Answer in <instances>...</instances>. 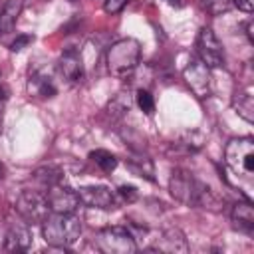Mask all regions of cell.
Listing matches in <instances>:
<instances>
[{"instance_id": "20", "label": "cell", "mask_w": 254, "mask_h": 254, "mask_svg": "<svg viewBox=\"0 0 254 254\" xmlns=\"http://www.w3.org/2000/svg\"><path fill=\"white\" fill-rule=\"evenodd\" d=\"M89 159L103 171V173H111V171H115L117 169V157L113 155V153H109V151H105V149H95V151H91L89 153Z\"/></svg>"}, {"instance_id": "24", "label": "cell", "mask_w": 254, "mask_h": 254, "mask_svg": "<svg viewBox=\"0 0 254 254\" xmlns=\"http://www.w3.org/2000/svg\"><path fill=\"white\" fill-rule=\"evenodd\" d=\"M135 99H137V105H139V109H141L143 113L151 115V113L155 111V99H153V95H151L147 89H139L137 95H135Z\"/></svg>"}, {"instance_id": "6", "label": "cell", "mask_w": 254, "mask_h": 254, "mask_svg": "<svg viewBox=\"0 0 254 254\" xmlns=\"http://www.w3.org/2000/svg\"><path fill=\"white\" fill-rule=\"evenodd\" d=\"M16 210L26 222L36 224V222H42L48 216L50 206H48V198H46L44 192L24 189L16 198Z\"/></svg>"}, {"instance_id": "13", "label": "cell", "mask_w": 254, "mask_h": 254, "mask_svg": "<svg viewBox=\"0 0 254 254\" xmlns=\"http://www.w3.org/2000/svg\"><path fill=\"white\" fill-rule=\"evenodd\" d=\"M32 244V232L26 224H12L4 236V250L8 252H24Z\"/></svg>"}, {"instance_id": "21", "label": "cell", "mask_w": 254, "mask_h": 254, "mask_svg": "<svg viewBox=\"0 0 254 254\" xmlns=\"http://www.w3.org/2000/svg\"><path fill=\"white\" fill-rule=\"evenodd\" d=\"M177 145H179V147H183V151H185V153H196V151L202 147V137H200L196 131H192V133L183 135V139H181Z\"/></svg>"}, {"instance_id": "11", "label": "cell", "mask_w": 254, "mask_h": 254, "mask_svg": "<svg viewBox=\"0 0 254 254\" xmlns=\"http://www.w3.org/2000/svg\"><path fill=\"white\" fill-rule=\"evenodd\" d=\"M151 250L169 252V254H185L189 250V244H187L183 230H179L177 226H169L159 234V238Z\"/></svg>"}, {"instance_id": "26", "label": "cell", "mask_w": 254, "mask_h": 254, "mask_svg": "<svg viewBox=\"0 0 254 254\" xmlns=\"http://www.w3.org/2000/svg\"><path fill=\"white\" fill-rule=\"evenodd\" d=\"M34 42V36H30V34H20V36H16V40L10 44V50L12 52H22L28 44H32Z\"/></svg>"}, {"instance_id": "10", "label": "cell", "mask_w": 254, "mask_h": 254, "mask_svg": "<svg viewBox=\"0 0 254 254\" xmlns=\"http://www.w3.org/2000/svg\"><path fill=\"white\" fill-rule=\"evenodd\" d=\"M79 194V202L89 206V208H101V210H109L117 206V196L111 189L107 187H81L77 189Z\"/></svg>"}, {"instance_id": "27", "label": "cell", "mask_w": 254, "mask_h": 254, "mask_svg": "<svg viewBox=\"0 0 254 254\" xmlns=\"http://www.w3.org/2000/svg\"><path fill=\"white\" fill-rule=\"evenodd\" d=\"M125 4H127V0H103V10L107 14H117L125 8Z\"/></svg>"}, {"instance_id": "12", "label": "cell", "mask_w": 254, "mask_h": 254, "mask_svg": "<svg viewBox=\"0 0 254 254\" xmlns=\"http://www.w3.org/2000/svg\"><path fill=\"white\" fill-rule=\"evenodd\" d=\"M58 69H60V75L64 79H67L69 83L81 81L83 79V64H81L79 52L73 48H67L58 62Z\"/></svg>"}, {"instance_id": "25", "label": "cell", "mask_w": 254, "mask_h": 254, "mask_svg": "<svg viewBox=\"0 0 254 254\" xmlns=\"http://www.w3.org/2000/svg\"><path fill=\"white\" fill-rule=\"evenodd\" d=\"M117 194L125 200V202H135L137 200V196H139V192H137V189L133 187V185H121L119 189H117Z\"/></svg>"}, {"instance_id": "4", "label": "cell", "mask_w": 254, "mask_h": 254, "mask_svg": "<svg viewBox=\"0 0 254 254\" xmlns=\"http://www.w3.org/2000/svg\"><path fill=\"white\" fill-rule=\"evenodd\" d=\"M224 161L230 171L236 175L250 177L254 173V139L252 137H234L226 143Z\"/></svg>"}, {"instance_id": "3", "label": "cell", "mask_w": 254, "mask_h": 254, "mask_svg": "<svg viewBox=\"0 0 254 254\" xmlns=\"http://www.w3.org/2000/svg\"><path fill=\"white\" fill-rule=\"evenodd\" d=\"M107 69L115 77H127L141 60V44L135 38H121L107 50Z\"/></svg>"}, {"instance_id": "31", "label": "cell", "mask_w": 254, "mask_h": 254, "mask_svg": "<svg viewBox=\"0 0 254 254\" xmlns=\"http://www.w3.org/2000/svg\"><path fill=\"white\" fill-rule=\"evenodd\" d=\"M2 177H4V165L0 163V181H2Z\"/></svg>"}, {"instance_id": "8", "label": "cell", "mask_w": 254, "mask_h": 254, "mask_svg": "<svg viewBox=\"0 0 254 254\" xmlns=\"http://www.w3.org/2000/svg\"><path fill=\"white\" fill-rule=\"evenodd\" d=\"M183 79L189 89L196 97H206L210 93V67H206L200 60H190L183 69Z\"/></svg>"}, {"instance_id": "16", "label": "cell", "mask_w": 254, "mask_h": 254, "mask_svg": "<svg viewBox=\"0 0 254 254\" xmlns=\"http://www.w3.org/2000/svg\"><path fill=\"white\" fill-rule=\"evenodd\" d=\"M24 0H6L4 6L0 8V36H6L8 32L14 30L18 16L22 14Z\"/></svg>"}, {"instance_id": "28", "label": "cell", "mask_w": 254, "mask_h": 254, "mask_svg": "<svg viewBox=\"0 0 254 254\" xmlns=\"http://www.w3.org/2000/svg\"><path fill=\"white\" fill-rule=\"evenodd\" d=\"M232 4L242 12H252L254 8V0H232Z\"/></svg>"}, {"instance_id": "7", "label": "cell", "mask_w": 254, "mask_h": 254, "mask_svg": "<svg viewBox=\"0 0 254 254\" xmlns=\"http://www.w3.org/2000/svg\"><path fill=\"white\" fill-rule=\"evenodd\" d=\"M196 52H198V60L206 67H220V65H224L222 44L218 42V38L212 32V28H206V26L200 28V32L196 36Z\"/></svg>"}, {"instance_id": "5", "label": "cell", "mask_w": 254, "mask_h": 254, "mask_svg": "<svg viewBox=\"0 0 254 254\" xmlns=\"http://www.w3.org/2000/svg\"><path fill=\"white\" fill-rule=\"evenodd\" d=\"M95 246L105 254H133L137 242L127 226H105L95 234Z\"/></svg>"}, {"instance_id": "22", "label": "cell", "mask_w": 254, "mask_h": 254, "mask_svg": "<svg viewBox=\"0 0 254 254\" xmlns=\"http://www.w3.org/2000/svg\"><path fill=\"white\" fill-rule=\"evenodd\" d=\"M129 107H131L129 97H125V93H119V95L109 103V113H111L115 119H119V117L125 115V111H129Z\"/></svg>"}, {"instance_id": "15", "label": "cell", "mask_w": 254, "mask_h": 254, "mask_svg": "<svg viewBox=\"0 0 254 254\" xmlns=\"http://www.w3.org/2000/svg\"><path fill=\"white\" fill-rule=\"evenodd\" d=\"M232 224L234 228H238L240 232H246V234H252L254 230V208L250 204V200H244V202H236L232 206Z\"/></svg>"}, {"instance_id": "23", "label": "cell", "mask_w": 254, "mask_h": 254, "mask_svg": "<svg viewBox=\"0 0 254 254\" xmlns=\"http://www.w3.org/2000/svg\"><path fill=\"white\" fill-rule=\"evenodd\" d=\"M202 6L206 8L208 14H212V16H220V14L228 12L234 4H232V0H202Z\"/></svg>"}, {"instance_id": "18", "label": "cell", "mask_w": 254, "mask_h": 254, "mask_svg": "<svg viewBox=\"0 0 254 254\" xmlns=\"http://www.w3.org/2000/svg\"><path fill=\"white\" fill-rule=\"evenodd\" d=\"M127 165H129V169H131L135 175L145 177L147 181H155V169H153V161H151L149 157H143V155L133 153L131 159L127 161Z\"/></svg>"}, {"instance_id": "14", "label": "cell", "mask_w": 254, "mask_h": 254, "mask_svg": "<svg viewBox=\"0 0 254 254\" xmlns=\"http://www.w3.org/2000/svg\"><path fill=\"white\" fill-rule=\"evenodd\" d=\"M28 89L32 95L36 97H44V99H50L58 93V87L54 83V77L46 71V69H38L30 75V81H28Z\"/></svg>"}, {"instance_id": "1", "label": "cell", "mask_w": 254, "mask_h": 254, "mask_svg": "<svg viewBox=\"0 0 254 254\" xmlns=\"http://www.w3.org/2000/svg\"><path fill=\"white\" fill-rule=\"evenodd\" d=\"M169 190L179 202H183L187 206L220 210V204H222L220 198L212 192V189H208L202 181H198L192 173H189L185 169H175L171 173Z\"/></svg>"}, {"instance_id": "19", "label": "cell", "mask_w": 254, "mask_h": 254, "mask_svg": "<svg viewBox=\"0 0 254 254\" xmlns=\"http://www.w3.org/2000/svg\"><path fill=\"white\" fill-rule=\"evenodd\" d=\"M62 177H64L62 171H60L58 167H54V165H46V167H40V169L34 171V179H36L42 187H46V189H50V187L62 183Z\"/></svg>"}, {"instance_id": "29", "label": "cell", "mask_w": 254, "mask_h": 254, "mask_svg": "<svg viewBox=\"0 0 254 254\" xmlns=\"http://www.w3.org/2000/svg\"><path fill=\"white\" fill-rule=\"evenodd\" d=\"M167 4H171V6H175V8H181V0H167Z\"/></svg>"}, {"instance_id": "9", "label": "cell", "mask_w": 254, "mask_h": 254, "mask_svg": "<svg viewBox=\"0 0 254 254\" xmlns=\"http://www.w3.org/2000/svg\"><path fill=\"white\" fill-rule=\"evenodd\" d=\"M46 198H48V206L50 212H75L79 206V194L77 190L64 187L62 183L50 187L46 190Z\"/></svg>"}, {"instance_id": "32", "label": "cell", "mask_w": 254, "mask_h": 254, "mask_svg": "<svg viewBox=\"0 0 254 254\" xmlns=\"http://www.w3.org/2000/svg\"><path fill=\"white\" fill-rule=\"evenodd\" d=\"M0 131H2V119H0Z\"/></svg>"}, {"instance_id": "30", "label": "cell", "mask_w": 254, "mask_h": 254, "mask_svg": "<svg viewBox=\"0 0 254 254\" xmlns=\"http://www.w3.org/2000/svg\"><path fill=\"white\" fill-rule=\"evenodd\" d=\"M246 34H248V38H250V42H252V24L248 22V26H246Z\"/></svg>"}, {"instance_id": "2", "label": "cell", "mask_w": 254, "mask_h": 254, "mask_svg": "<svg viewBox=\"0 0 254 254\" xmlns=\"http://www.w3.org/2000/svg\"><path fill=\"white\" fill-rule=\"evenodd\" d=\"M42 234L50 246L67 248L79 238L81 220L73 212H52L42 220Z\"/></svg>"}, {"instance_id": "33", "label": "cell", "mask_w": 254, "mask_h": 254, "mask_svg": "<svg viewBox=\"0 0 254 254\" xmlns=\"http://www.w3.org/2000/svg\"><path fill=\"white\" fill-rule=\"evenodd\" d=\"M67 2H77V0H67Z\"/></svg>"}, {"instance_id": "17", "label": "cell", "mask_w": 254, "mask_h": 254, "mask_svg": "<svg viewBox=\"0 0 254 254\" xmlns=\"http://www.w3.org/2000/svg\"><path fill=\"white\" fill-rule=\"evenodd\" d=\"M232 107L234 111L248 123L254 121V99H252V91L248 89H238L232 95Z\"/></svg>"}]
</instances>
